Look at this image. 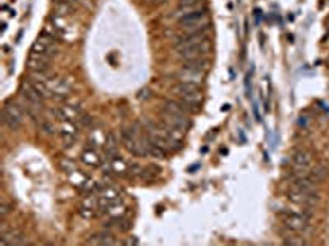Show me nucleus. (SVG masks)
I'll use <instances>...</instances> for the list:
<instances>
[{"mask_svg":"<svg viewBox=\"0 0 329 246\" xmlns=\"http://www.w3.org/2000/svg\"><path fill=\"white\" fill-rule=\"evenodd\" d=\"M178 56L184 61H193V59H204L207 53H209V43L201 41L191 46H184V48H178Z\"/></svg>","mask_w":329,"mask_h":246,"instance_id":"obj_2","label":"nucleus"},{"mask_svg":"<svg viewBox=\"0 0 329 246\" xmlns=\"http://www.w3.org/2000/svg\"><path fill=\"white\" fill-rule=\"evenodd\" d=\"M183 67L186 69H194V71H204L207 69V59H193V61H184Z\"/></svg>","mask_w":329,"mask_h":246,"instance_id":"obj_21","label":"nucleus"},{"mask_svg":"<svg viewBox=\"0 0 329 246\" xmlns=\"http://www.w3.org/2000/svg\"><path fill=\"white\" fill-rule=\"evenodd\" d=\"M201 3V0H180V5H196Z\"/></svg>","mask_w":329,"mask_h":246,"instance_id":"obj_26","label":"nucleus"},{"mask_svg":"<svg viewBox=\"0 0 329 246\" xmlns=\"http://www.w3.org/2000/svg\"><path fill=\"white\" fill-rule=\"evenodd\" d=\"M281 222H283V225L288 228V230L295 231V233H303L308 228V222L310 220L306 217H303L301 213H296V212H290V210H285V212H281Z\"/></svg>","mask_w":329,"mask_h":246,"instance_id":"obj_3","label":"nucleus"},{"mask_svg":"<svg viewBox=\"0 0 329 246\" xmlns=\"http://www.w3.org/2000/svg\"><path fill=\"white\" fill-rule=\"evenodd\" d=\"M288 198L296 205L301 207H313L318 202V196L316 192H305V191H296V189H290Z\"/></svg>","mask_w":329,"mask_h":246,"instance_id":"obj_5","label":"nucleus"},{"mask_svg":"<svg viewBox=\"0 0 329 246\" xmlns=\"http://www.w3.org/2000/svg\"><path fill=\"white\" fill-rule=\"evenodd\" d=\"M151 2H153L155 5H162V3H166L168 0H151Z\"/></svg>","mask_w":329,"mask_h":246,"instance_id":"obj_28","label":"nucleus"},{"mask_svg":"<svg viewBox=\"0 0 329 246\" xmlns=\"http://www.w3.org/2000/svg\"><path fill=\"white\" fill-rule=\"evenodd\" d=\"M68 179H69V184L74 185V187L79 189V191H81L82 187H84V184L89 180V178L84 174V172H81V171H77V169H74L73 172H69Z\"/></svg>","mask_w":329,"mask_h":246,"instance_id":"obj_16","label":"nucleus"},{"mask_svg":"<svg viewBox=\"0 0 329 246\" xmlns=\"http://www.w3.org/2000/svg\"><path fill=\"white\" fill-rule=\"evenodd\" d=\"M59 135H61V140L64 146H71L74 145L76 138H77V123L76 122H64L59 127Z\"/></svg>","mask_w":329,"mask_h":246,"instance_id":"obj_6","label":"nucleus"},{"mask_svg":"<svg viewBox=\"0 0 329 246\" xmlns=\"http://www.w3.org/2000/svg\"><path fill=\"white\" fill-rule=\"evenodd\" d=\"M117 151H119V138L114 133H109V135H106V140H104V154H106V159H112L114 156H117Z\"/></svg>","mask_w":329,"mask_h":246,"instance_id":"obj_12","label":"nucleus"},{"mask_svg":"<svg viewBox=\"0 0 329 246\" xmlns=\"http://www.w3.org/2000/svg\"><path fill=\"white\" fill-rule=\"evenodd\" d=\"M285 245H296V246H303V245H306V241L303 240V236H290V238L285 240Z\"/></svg>","mask_w":329,"mask_h":246,"instance_id":"obj_24","label":"nucleus"},{"mask_svg":"<svg viewBox=\"0 0 329 246\" xmlns=\"http://www.w3.org/2000/svg\"><path fill=\"white\" fill-rule=\"evenodd\" d=\"M99 200H101V210H104L106 207H109L112 204H117V202H120V200H122V197H120L119 189H115V187H106V189H102L101 196H99Z\"/></svg>","mask_w":329,"mask_h":246,"instance_id":"obj_8","label":"nucleus"},{"mask_svg":"<svg viewBox=\"0 0 329 246\" xmlns=\"http://www.w3.org/2000/svg\"><path fill=\"white\" fill-rule=\"evenodd\" d=\"M88 245H115V240L112 238L110 233H97L88 240Z\"/></svg>","mask_w":329,"mask_h":246,"instance_id":"obj_19","label":"nucleus"},{"mask_svg":"<svg viewBox=\"0 0 329 246\" xmlns=\"http://www.w3.org/2000/svg\"><path fill=\"white\" fill-rule=\"evenodd\" d=\"M201 102H202V97H201V94H199V92L180 96V103H181V107H183L186 112H198L199 105H201Z\"/></svg>","mask_w":329,"mask_h":246,"instance_id":"obj_9","label":"nucleus"},{"mask_svg":"<svg viewBox=\"0 0 329 246\" xmlns=\"http://www.w3.org/2000/svg\"><path fill=\"white\" fill-rule=\"evenodd\" d=\"M58 116L59 118L63 120H66V122H76L77 123V120H79V116H81V109L79 107H76V105H63L61 109H58Z\"/></svg>","mask_w":329,"mask_h":246,"instance_id":"obj_11","label":"nucleus"},{"mask_svg":"<svg viewBox=\"0 0 329 246\" xmlns=\"http://www.w3.org/2000/svg\"><path fill=\"white\" fill-rule=\"evenodd\" d=\"M79 215L82 218H86V220H91V218H94L97 215V212L96 210H91V209H86V207H81L79 209Z\"/></svg>","mask_w":329,"mask_h":246,"instance_id":"obj_23","label":"nucleus"},{"mask_svg":"<svg viewBox=\"0 0 329 246\" xmlns=\"http://www.w3.org/2000/svg\"><path fill=\"white\" fill-rule=\"evenodd\" d=\"M109 161V166H110V171L114 172L117 176H127L128 174V164L124 161L122 158L117 154L112 159H107Z\"/></svg>","mask_w":329,"mask_h":246,"instance_id":"obj_14","label":"nucleus"},{"mask_svg":"<svg viewBox=\"0 0 329 246\" xmlns=\"http://www.w3.org/2000/svg\"><path fill=\"white\" fill-rule=\"evenodd\" d=\"M23 116H25V112L17 102H7L5 103L3 112H2V120H3V123L10 128V130H17V128H20V125L23 123Z\"/></svg>","mask_w":329,"mask_h":246,"instance_id":"obj_1","label":"nucleus"},{"mask_svg":"<svg viewBox=\"0 0 329 246\" xmlns=\"http://www.w3.org/2000/svg\"><path fill=\"white\" fill-rule=\"evenodd\" d=\"M204 71H194V69H186L183 67L180 71V79L183 82H193V84H201L204 79Z\"/></svg>","mask_w":329,"mask_h":246,"instance_id":"obj_13","label":"nucleus"},{"mask_svg":"<svg viewBox=\"0 0 329 246\" xmlns=\"http://www.w3.org/2000/svg\"><path fill=\"white\" fill-rule=\"evenodd\" d=\"M59 167H61V171L66 172V174H69V172H73V171L76 169L74 163H73L71 159H68V158H64V159H61V161H59Z\"/></svg>","mask_w":329,"mask_h":246,"instance_id":"obj_22","label":"nucleus"},{"mask_svg":"<svg viewBox=\"0 0 329 246\" xmlns=\"http://www.w3.org/2000/svg\"><path fill=\"white\" fill-rule=\"evenodd\" d=\"M326 176H328V169H326V167H324V166H318V167H311L308 178L313 180L314 184H319L321 180L326 179Z\"/></svg>","mask_w":329,"mask_h":246,"instance_id":"obj_20","label":"nucleus"},{"mask_svg":"<svg viewBox=\"0 0 329 246\" xmlns=\"http://www.w3.org/2000/svg\"><path fill=\"white\" fill-rule=\"evenodd\" d=\"M8 212H10V207H8L5 202H2V204H0V218H2V222L3 220H5V217L8 215Z\"/></svg>","mask_w":329,"mask_h":246,"instance_id":"obj_25","label":"nucleus"},{"mask_svg":"<svg viewBox=\"0 0 329 246\" xmlns=\"http://www.w3.org/2000/svg\"><path fill=\"white\" fill-rule=\"evenodd\" d=\"M28 67L32 72H45L50 71V58L38 53H32L28 58Z\"/></svg>","mask_w":329,"mask_h":246,"instance_id":"obj_7","label":"nucleus"},{"mask_svg":"<svg viewBox=\"0 0 329 246\" xmlns=\"http://www.w3.org/2000/svg\"><path fill=\"white\" fill-rule=\"evenodd\" d=\"M56 51H58V48H56L55 45V38H50L46 36V34H41V38H38V40L33 43V48H32V53L48 56V58L55 56Z\"/></svg>","mask_w":329,"mask_h":246,"instance_id":"obj_4","label":"nucleus"},{"mask_svg":"<svg viewBox=\"0 0 329 246\" xmlns=\"http://www.w3.org/2000/svg\"><path fill=\"white\" fill-rule=\"evenodd\" d=\"M48 85H50L51 97L64 98L69 94V84L64 79H50Z\"/></svg>","mask_w":329,"mask_h":246,"instance_id":"obj_10","label":"nucleus"},{"mask_svg":"<svg viewBox=\"0 0 329 246\" xmlns=\"http://www.w3.org/2000/svg\"><path fill=\"white\" fill-rule=\"evenodd\" d=\"M175 92L178 94V96H186V94H196V92H199V87H198V84H193V82H183V81H180L178 84H176V87H175Z\"/></svg>","mask_w":329,"mask_h":246,"instance_id":"obj_17","label":"nucleus"},{"mask_svg":"<svg viewBox=\"0 0 329 246\" xmlns=\"http://www.w3.org/2000/svg\"><path fill=\"white\" fill-rule=\"evenodd\" d=\"M76 0H55V3H71V5H74Z\"/></svg>","mask_w":329,"mask_h":246,"instance_id":"obj_27","label":"nucleus"},{"mask_svg":"<svg viewBox=\"0 0 329 246\" xmlns=\"http://www.w3.org/2000/svg\"><path fill=\"white\" fill-rule=\"evenodd\" d=\"M102 212L107 213L112 218H120L125 213V205H124V202L120 200V202H117V204H112L109 207H106Z\"/></svg>","mask_w":329,"mask_h":246,"instance_id":"obj_18","label":"nucleus"},{"mask_svg":"<svg viewBox=\"0 0 329 246\" xmlns=\"http://www.w3.org/2000/svg\"><path fill=\"white\" fill-rule=\"evenodd\" d=\"M81 159H82V163L88 164V166H91V167H99V166H101V163H102V158H99V154L94 149L82 151Z\"/></svg>","mask_w":329,"mask_h":246,"instance_id":"obj_15","label":"nucleus"}]
</instances>
